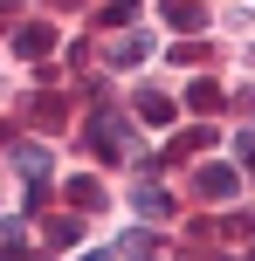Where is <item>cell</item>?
I'll list each match as a JSON object with an SVG mask.
<instances>
[{"label": "cell", "instance_id": "1", "mask_svg": "<svg viewBox=\"0 0 255 261\" xmlns=\"http://www.w3.org/2000/svg\"><path fill=\"white\" fill-rule=\"evenodd\" d=\"M49 48H55V28L49 21H21V28H14V55L35 62V55H49Z\"/></svg>", "mask_w": 255, "mask_h": 261}, {"label": "cell", "instance_id": "2", "mask_svg": "<svg viewBox=\"0 0 255 261\" xmlns=\"http://www.w3.org/2000/svg\"><path fill=\"white\" fill-rule=\"evenodd\" d=\"M193 186H200L207 199H235V186H242V179H235V165H200V172H193Z\"/></svg>", "mask_w": 255, "mask_h": 261}, {"label": "cell", "instance_id": "3", "mask_svg": "<svg viewBox=\"0 0 255 261\" xmlns=\"http://www.w3.org/2000/svg\"><path fill=\"white\" fill-rule=\"evenodd\" d=\"M14 165H21L28 179H49V172H55V158H49V144H14Z\"/></svg>", "mask_w": 255, "mask_h": 261}, {"label": "cell", "instance_id": "4", "mask_svg": "<svg viewBox=\"0 0 255 261\" xmlns=\"http://www.w3.org/2000/svg\"><path fill=\"white\" fill-rule=\"evenodd\" d=\"M69 206H83V213H97V206H104V186H97L90 172H76V179H69Z\"/></svg>", "mask_w": 255, "mask_h": 261}, {"label": "cell", "instance_id": "5", "mask_svg": "<svg viewBox=\"0 0 255 261\" xmlns=\"http://www.w3.org/2000/svg\"><path fill=\"white\" fill-rule=\"evenodd\" d=\"M131 206L145 213V220H173V199H166L159 186H138V193H131Z\"/></svg>", "mask_w": 255, "mask_h": 261}, {"label": "cell", "instance_id": "6", "mask_svg": "<svg viewBox=\"0 0 255 261\" xmlns=\"http://www.w3.org/2000/svg\"><path fill=\"white\" fill-rule=\"evenodd\" d=\"M138 117L145 124H173V96L166 90H138Z\"/></svg>", "mask_w": 255, "mask_h": 261}, {"label": "cell", "instance_id": "7", "mask_svg": "<svg viewBox=\"0 0 255 261\" xmlns=\"http://www.w3.org/2000/svg\"><path fill=\"white\" fill-rule=\"evenodd\" d=\"M152 55V35H118L110 41V62H145Z\"/></svg>", "mask_w": 255, "mask_h": 261}, {"label": "cell", "instance_id": "8", "mask_svg": "<svg viewBox=\"0 0 255 261\" xmlns=\"http://www.w3.org/2000/svg\"><path fill=\"white\" fill-rule=\"evenodd\" d=\"M166 21L173 28H200V0H166Z\"/></svg>", "mask_w": 255, "mask_h": 261}, {"label": "cell", "instance_id": "9", "mask_svg": "<svg viewBox=\"0 0 255 261\" xmlns=\"http://www.w3.org/2000/svg\"><path fill=\"white\" fill-rule=\"evenodd\" d=\"M187 103H193V110H221V90H214V83L200 76V83H193V90H187Z\"/></svg>", "mask_w": 255, "mask_h": 261}, {"label": "cell", "instance_id": "10", "mask_svg": "<svg viewBox=\"0 0 255 261\" xmlns=\"http://www.w3.org/2000/svg\"><path fill=\"white\" fill-rule=\"evenodd\" d=\"M207 144H214V130L200 124V130H187V138H173V151H207Z\"/></svg>", "mask_w": 255, "mask_h": 261}, {"label": "cell", "instance_id": "11", "mask_svg": "<svg viewBox=\"0 0 255 261\" xmlns=\"http://www.w3.org/2000/svg\"><path fill=\"white\" fill-rule=\"evenodd\" d=\"M118 254H124V261H159V254H152V248H145V241H124V248H118Z\"/></svg>", "mask_w": 255, "mask_h": 261}, {"label": "cell", "instance_id": "12", "mask_svg": "<svg viewBox=\"0 0 255 261\" xmlns=\"http://www.w3.org/2000/svg\"><path fill=\"white\" fill-rule=\"evenodd\" d=\"M235 151H242V165L255 172V130H242V138H235Z\"/></svg>", "mask_w": 255, "mask_h": 261}, {"label": "cell", "instance_id": "13", "mask_svg": "<svg viewBox=\"0 0 255 261\" xmlns=\"http://www.w3.org/2000/svg\"><path fill=\"white\" fill-rule=\"evenodd\" d=\"M14 234H21V220H0V248H7V241H14Z\"/></svg>", "mask_w": 255, "mask_h": 261}, {"label": "cell", "instance_id": "14", "mask_svg": "<svg viewBox=\"0 0 255 261\" xmlns=\"http://www.w3.org/2000/svg\"><path fill=\"white\" fill-rule=\"evenodd\" d=\"M76 261H110V248H83V254H76Z\"/></svg>", "mask_w": 255, "mask_h": 261}, {"label": "cell", "instance_id": "15", "mask_svg": "<svg viewBox=\"0 0 255 261\" xmlns=\"http://www.w3.org/2000/svg\"><path fill=\"white\" fill-rule=\"evenodd\" d=\"M0 261H35V254H28V248H7V254H0Z\"/></svg>", "mask_w": 255, "mask_h": 261}, {"label": "cell", "instance_id": "16", "mask_svg": "<svg viewBox=\"0 0 255 261\" xmlns=\"http://www.w3.org/2000/svg\"><path fill=\"white\" fill-rule=\"evenodd\" d=\"M62 7H76V0H62Z\"/></svg>", "mask_w": 255, "mask_h": 261}]
</instances>
